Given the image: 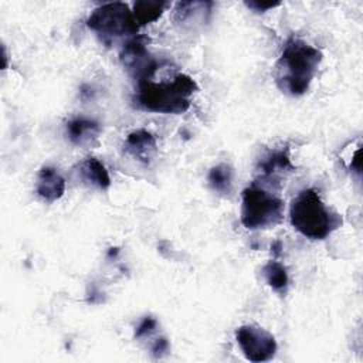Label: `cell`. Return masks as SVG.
Returning a JSON list of instances; mask_svg holds the SVG:
<instances>
[{
  "mask_svg": "<svg viewBox=\"0 0 363 363\" xmlns=\"http://www.w3.org/2000/svg\"><path fill=\"white\" fill-rule=\"evenodd\" d=\"M123 150L140 163H150L157 152L155 136L146 129H135L128 133L123 142Z\"/></svg>",
  "mask_w": 363,
  "mask_h": 363,
  "instance_id": "obj_7",
  "label": "cell"
},
{
  "mask_svg": "<svg viewBox=\"0 0 363 363\" xmlns=\"http://www.w3.org/2000/svg\"><path fill=\"white\" fill-rule=\"evenodd\" d=\"M157 326V322L156 319H153L152 316H146L143 318V320L139 323V326L136 328V332H135V336L136 337H142V336H147L150 335Z\"/></svg>",
  "mask_w": 363,
  "mask_h": 363,
  "instance_id": "obj_16",
  "label": "cell"
},
{
  "mask_svg": "<svg viewBox=\"0 0 363 363\" xmlns=\"http://www.w3.org/2000/svg\"><path fill=\"white\" fill-rule=\"evenodd\" d=\"M294 164L291 163V159L286 153V150H272L267 156H264L258 166H257V174L258 180L262 182H278L285 173L292 172Z\"/></svg>",
  "mask_w": 363,
  "mask_h": 363,
  "instance_id": "obj_8",
  "label": "cell"
},
{
  "mask_svg": "<svg viewBox=\"0 0 363 363\" xmlns=\"http://www.w3.org/2000/svg\"><path fill=\"white\" fill-rule=\"evenodd\" d=\"M211 3L207 1H180L174 7V21L179 24H187L191 18L203 17L206 13L210 11Z\"/></svg>",
  "mask_w": 363,
  "mask_h": 363,
  "instance_id": "obj_15",
  "label": "cell"
},
{
  "mask_svg": "<svg viewBox=\"0 0 363 363\" xmlns=\"http://www.w3.org/2000/svg\"><path fill=\"white\" fill-rule=\"evenodd\" d=\"M167 3L159 0H138L133 4V16L136 23L140 26L156 21L164 11Z\"/></svg>",
  "mask_w": 363,
  "mask_h": 363,
  "instance_id": "obj_12",
  "label": "cell"
},
{
  "mask_svg": "<svg viewBox=\"0 0 363 363\" xmlns=\"http://www.w3.org/2000/svg\"><path fill=\"white\" fill-rule=\"evenodd\" d=\"M322 52L306 41L291 37L275 62L274 79L281 92L301 96L308 89L322 62Z\"/></svg>",
  "mask_w": 363,
  "mask_h": 363,
  "instance_id": "obj_1",
  "label": "cell"
},
{
  "mask_svg": "<svg viewBox=\"0 0 363 363\" xmlns=\"http://www.w3.org/2000/svg\"><path fill=\"white\" fill-rule=\"evenodd\" d=\"M88 28H91L105 45H112L118 40L128 37L129 40L136 37L139 24L135 20L133 11L129 6L121 1L105 3L96 7L86 20Z\"/></svg>",
  "mask_w": 363,
  "mask_h": 363,
  "instance_id": "obj_4",
  "label": "cell"
},
{
  "mask_svg": "<svg viewBox=\"0 0 363 363\" xmlns=\"http://www.w3.org/2000/svg\"><path fill=\"white\" fill-rule=\"evenodd\" d=\"M167 349H169L167 340L163 339V337H160V339H156V340H155V343H153V346H152V353L156 354V356H160L162 353L167 352Z\"/></svg>",
  "mask_w": 363,
  "mask_h": 363,
  "instance_id": "obj_18",
  "label": "cell"
},
{
  "mask_svg": "<svg viewBox=\"0 0 363 363\" xmlns=\"http://www.w3.org/2000/svg\"><path fill=\"white\" fill-rule=\"evenodd\" d=\"M99 125L86 118H74L67 123V136L77 146L92 145L99 138Z\"/></svg>",
  "mask_w": 363,
  "mask_h": 363,
  "instance_id": "obj_11",
  "label": "cell"
},
{
  "mask_svg": "<svg viewBox=\"0 0 363 363\" xmlns=\"http://www.w3.org/2000/svg\"><path fill=\"white\" fill-rule=\"evenodd\" d=\"M262 275H264V278H265V282H267L275 292H278V294H281V295L286 294L289 278H288L286 268H285L279 261H275V259L268 261V262L262 267Z\"/></svg>",
  "mask_w": 363,
  "mask_h": 363,
  "instance_id": "obj_13",
  "label": "cell"
},
{
  "mask_svg": "<svg viewBox=\"0 0 363 363\" xmlns=\"http://www.w3.org/2000/svg\"><path fill=\"white\" fill-rule=\"evenodd\" d=\"M241 224L247 230H268L284 218V201L274 193L252 184L242 191Z\"/></svg>",
  "mask_w": 363,
  "mask_h": 363,
  "instance_id": "obj_5",
  "label": "cell"
},
{
  "mask_svg": "<svg viewBox=\"0 0 363 363\" xmlns=\"http://www.w3.org/2000/svg\"><path fill=\"white\" fill-rule=\"evenodd\" d=\"M78 176L82 183L96 187L99 190H106L111 186V177L104 166L96 157H86L81 163H78Z\"/></svg>",
  "mask_w": 363,
  "mask_h": 363,
  "instance_id": "obj_10",
  "label": "cell"
},
{
  "mask_svg": "<svg viewBox=\"0 0 363 363\" xmlns=\"http://www.w3.org/2000/svg\"><path fill=\"white\" fill-rule=\"evenodd\" d=\"M207 182L214 191L221 196H228L233 189V169L225 163L213 166L208 172Z\"/></svg>",
  "mask_w": 363,
  "mask_h": 363,
  "instance_id": "obj_14",
  "label": "cell"
},
{
  "mask_svg": "<svg viewBox=\"0 0 363 363\" xmlns=\"http://www.w3.org/2000/svg\"><path fill=\"white\" fill-rule=\"evenodd\" d=\"M35 191L43 200L54 203L64 196L65 180L55 167L43 166L37 174Z\"/></svg>",
  "mask_w": 363,
  "mask_h": 363,
  "instance_id": "obj_9",
  "label": "cell"
},
{
  "mask_svg": "<svg viewBox=\"0 0 363 363\" xmlns=\"http://www.w3.org/2000/svg\"><path fill=\"white\" fill-rule=\"evenodd\" d=\"M289 218L299 234L315 241L325 240L342 224L340 216L330 211L313 189H305L294 197Z\"/></svg>",
  "mask_w": 363,
  "mask_h": 363,
  "instance_id": "obj_3",
  "label": "cell"
},
{
  "mask_svg": "<svg viewBox=\"0 0 363 363\" xmlns=\"http://www.w3.org/2000/svg\"><path fill=\"white\" fill-rule=\"evenodd\" d=\"M247 4V7H250V9H252L254 11H261V13H264V11H267V10H269V9H274V7H277V6H279L281 3H264V1H247L245 3Z\"/></svg>",
  "mask_w": 363,
  "mask_h": 363,
  "instance_id": "obj_17",
  "label": "cell"
},
{
  "mask_svg": "<svg viewBox=\"0 0 363 363\" xmlns=\"http://www.w3.org/2000/svg\"><path fill=\"white\" fill-rule=\"evenodd\" d=\"M196 91L197 84L187 74L180 72L159 82L145 78L138 81L133 102L147 112L179 115L190 108V98Z\"/></svg>",
  "mask_w": 363,
  "mask_h": 363,
  "instance_id": "obj_2",
  "label": "cell"
},
{
  "mask_svg": "<svg viewBox=\"0 0 363 363\" xmlns=\"http://www.w3.org/2000/svg\"><path fill=\"white\" fill-rule=\"evenodd\" d=\"M235 340L245 359L252 363L271 360L278 349L272 333L252 323L240 326L235 330Z\"/></svg>",
  "mask_w": 363,
  "mask_h": 363,
  "instance_id": "obj_6",
  "label": "cell"
}]
</instances>
